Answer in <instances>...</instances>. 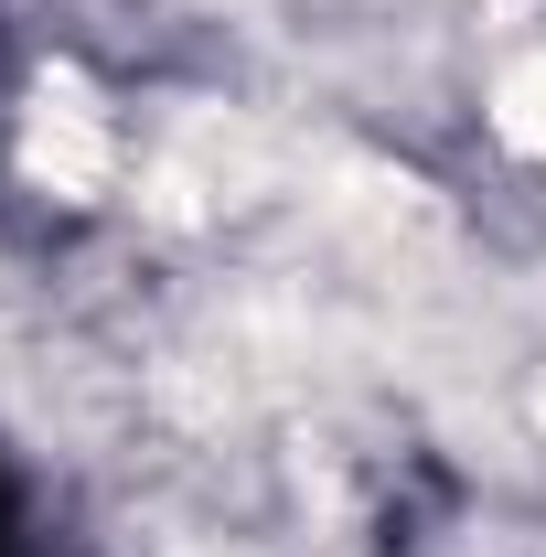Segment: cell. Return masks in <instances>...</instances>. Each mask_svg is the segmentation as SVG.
<instances>
[{
    "mask_svg": "<svg viewBox=\"0 0 546 557\" xmlns=\"http://www.w3.org/2000/svg\"><path fill=\"white\" fill-rule=\"evenodd\" d=\"M278 183V139L236 108H183L161 150H150V214L172 225H204V214H236Z\"/></svg>",
    "mask_w": 546,
    "mask_h": 557,
    "instance_id": "1",
    "label": "cell"
},
{
    "mask_svg": "<svg viewBox=\"0 0 546 557\" xmlns=\"http://www.w3.org/2000/svg\"><path fill=\"white\" fill-rule=\"evenodd\" d=\"M22 172H33V183H54L65 205H97V194L119 183V139H108V108L86 97V75H44V86H33Z\"/></svg>",
    "mask_w": 546,
    "mask_h": 557,
    "instance_id": "2",
    "label": "cell"
},
{
    "mask_svg": "<svg viewBox=\"0 0 546 557\" xmlns=\"http://www.w3.org/2000/svg\"><path fill=\"white\" fill-rule=\"evenodd\" d=\"M493 129L514 139V150H536V161H546V54L504 65V86H493Z\"/></svg>",
    "mask_w": 546,
    "mask_h": 557,
    "instance_id": "3",
    "label": "cell"
},
{
    "mask_svg": "<svg viewBox=\"0 0 546 557\" xmlns=\"http://www.w3.org/2000/svg\"><path fill=\"white\" fill-rule=\"evenodd\" d=\"M536 429H546V386H536Z\"/></svg>",
    "mask_w": 546,
    "mask_h": 557,
    "instance_id": "4",
    "label": "cell"
}]
</instances>
